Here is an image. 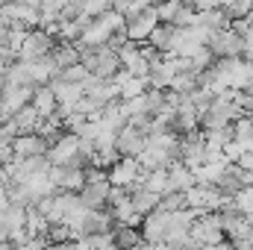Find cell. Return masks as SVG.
I'll return each instance as SVG.
<instances>
[{"label":"cell","mask_w":253,"mask_h":250,"mask_svg":"<svg viewBox=\"0 0 253 250\" xmlns=\"http://www.w3.org/2000/svg\"><path fill=\"white\" fill-rule=\"evenodd\" d=\"M124 27H126V18L121 15V12L109 9L106 15L94 18V21L83 30V36H80V42H77V44H83V47H103V44H109V42H112V36L124 33Z\"/></svg>","instance_id":"cell-1"},{"label":"cell","mask_w":253,"mask_h":250,"mask_svg":"<svg viewBox=\"0 0 253 250\" xmlns=\"http://www.w3.org/2000/svg\"><path fill=\"white\" fill-rule=\"evenodd\" d=\"M80 50H83V65H85L88 74H94V77L115 80L118 71L124 68V65H121V56H118V50L109 47V44H103V47H83V44H80Z\"/></svg>","instance_id":"cell-2"},{"label":"cell","mask_w":253,"mask_h":250,"mask_svg":"<svg viewBox=\"0 0 253 250\" xmlns=\"http://www.w3.org/2000/svg\"><path fill=\"white\" fill-rule=\"evenodd\" d=\"M47 159H50V165H56V168H88L91 162L83 156V141H80V135H74V132H65L62 138L47 150Z\"/></svg>","instance_id":"cell-3"},{"label":"cell","mask_w":253,"mask_h":250,"mask_svg":"<svg viewBox=\"0 0 253 250\" xmlns=\"http://www.w3.org/2000/svg\"><path fill=\"white\" fill-rule=\"evenodd\" d=\"M224 224H221V215L218 212H206V215H197L194 227H191V239L200 245V248H215V245H224Z\"/></svg>","instance_id":"cell-4"},{"label":"cell","mask_w":253,"mask_h":250,"mask_svg":"<svg viewBox=\"0 0 253 250\" xmlns=\"http://www.w3.org/2000/svg\"><path fill=\"white\" fill-rule=\"evenodd\" d=\"M56 44H59V42H53V36H50L47 30L36 27V30L27 33V39H24V44H21V50H18V59H24V62L44 59V56H50V53L56 50Z\"/></svg>","instance_id":"cell-5"},{"label":"cell","mask_w":253,"mask_h":250,"mask_svg":"<svg viewBox=\"0 0 253 250\" xmlns=\"http://www.w3.org/2000/svg\"><path fill=\"white\" fill-rule=\"evenodd\" d=\"M230 197H224L221 191L215 186H191L186 191V206H189L191 212H197V215H206V212H218L224 203H227Z\"/></svg>","instance_id":"cell-6"},{"label":"cell","mask_w":253,"mask_h":250,"mask_svg":"<svg viewBox=\"0 0 253 250\" xmlns=\"http://www.w3.org/2000/svg\"><path fill=\"white\" fill-rule=\"evenodd\" d=\"M159 24H162V21H159V12H156V6H150V9H144V12L126 18L124 36L129 42H135V44H144V42H150V36H153V30H156Z\"/></svg>","instance_id":"cell-7"},{"label":"cell","mask_w":253,"mask_h":250,"mask_svg":"<svg viewBox=\"0 0 253 250\" xmlns=\"http://www.w3.org/2000/svg\"><path fill=\"white\" fill-rule=\"evenodd\" d=\"M177 159L183 165H189L191 171H197L209 159V147H206V138H203L200 129L189 132V135H180V153H177Z\"/></svg>","instance_id":"cell-8"},{"label":"cell","mask_w":253,"mask_h":250,"mask_svg":"<svg viewBox=\"0 0 253 250\" xmlns=\"http://www.w3.org/2000/svg\"><path fill=\"white\" fill-rule=\"evenodd\" d=\"M112 230H115L112 212H106V209H88L85 218H83V224H80L77 233H74V242L91 239V236H103V233H112Z\"/></svg>","instance_id":"cell-9"},{"label":"cell","mask_w":253,"mask_h":250,"mask_svg":"<svg viewBox=\"0 0 253 250\" xmlns=\"http://www.w3.org/2000/svg\"><path fill=\"white\" fill-rule=\"evenodd\" d=\"M168 236H171V212L156 209V212L144 215V221H141V239L144 242H150V245H168Z\"/></svg>","instance_id":"cell-10"},{"label":"cell","mask_w":253,"mask_h":250,"mask_svg":"<svg viewBox=\"0 0 253 250\" xmlns=\"http://www.w3.org/2000/svg\"><path fill=\"white\" fill-rule=\"evenodd\" d=\"M83 91H85V97H91L100 106L118 103V97H121V85L115 80H103V77H94V74H88V80L83 83Z\"/></svg>","instance_id":"cell-11"},{"label":"cell","mask_w":253,"mask_h":250,"mask_svg":"<svg viewBox=\"0 0 253 250\" xmlns=\"http://www.w3.org/2000/svg\"><path fill=\"white\" fill-rule=\"evenodd\" d=\"M212 53L218 59H242L245 53V39L233 30H221V33H212V42H209Z\"/></svg>","instance_id":"cell-12"},{"label":"cell","mask_w":253,"mask_h":250,"mask_svg":"<svg viewBox=\"0 0 253 250\" xmlns=\"http://www.w3.org/2000/svg\"><path fill=\"white\" fill-rule=\"evenodd\" d=\"M141 165H138V159L135 156H121L118 159V165L115 168H109V183L118 188H132L141 183Z\"/></svg>","instance_id":"cell-13"},{"label":"cell","mask_w":253,"mask_h":250,"mask_svg":"<svg viewBox=\"0 0 253 250\" xmlns=\"http://www.w3.org/2000/svg\"><path fill=\"white\" fill-rule=\"evenodd\" d=\"M33 85H6L0 91V112H6L9 118H15L24 106L33 103Z\"/></svg>","instance_id":"cell-14"},{"label":"cell","mask_w":253,"mask_h":250,"mask_svg":"<svg viewBox=\"0 0 253 250\" xmlns=\"http://www.w3.org/2000/svg\"><path fill=\"white\" fill-rule=\"evenodd\" d=\"M50 144L39 135V132H21L15 141H12V153L15 159H36V156H47Z\"/></svg>","instance_id":"cell-15"},{"label":"cell","mask_w":253,"mask_h":250,"mask_svg":"<svg viewBox=\"0 0 253 250\" xmlns=\"http://www.w3.org/2000/svg\"><path fill=\"white\" fill-rule=\"evenodd\" d=\"M115 147L121 156H138L144 147H147V132L138 129L135 124H126L124 129H118V138H115Z\"/></svg>","instance_id":"cell-16"},{"label":"cell","mask_w":253,"mask_h":250,"mask_svg":"<svg viewBox=\"0 0 253 250\" xmlns=\"http://www.w3.org/2000/svg\"><path fill=\"white\" fill-rule=\"evenodd\" d=\"M50 180L56 191H71V194H80L85 188V168H50Z\"/></svg>","instance_id":"cell-17"},{"label":"cell","mask_w":253,"mask_h":250,"mask_svg":"<svg viewBox=\"0 0 253 250\" xmlns=\"http://www.w3.org/2000/svg\"><path fill=\"white\" fill-rule=\"evenodd\" d=\"M109 191H112V183H85V188L80 191V203L85 209H106L109 206Z\"/></svg>","instance_id":"cell-18"},{"label":"cell","mask_w":253,"mask_h":250,"mask_svg":"<svg viewBox=\"0 0 253 250\" xmlns=\"http://www.w3.org/2000/svg\"><path fill=\"white\" fill-rule=\"evenodd\" d=\"M33 106H36V112H39L44 121L53 118V115L59 112V97H56L53 85H36V91H33Z\"/></svg>","instance_id":"cell-19"},{"label":"cell","mask_w":253,"mask_h":250,"mask_svg":"<svg viewBox=\"0 0 253 250\" xmlns=\"http://www.w3.org/2000/svg\"><path fill=\"white\" fill-rule=\"evenodd\" d=\"M191 186H197V180H194V171H191L189 165H183L180 159H174L171 165H168V191H189Z\"/></svg>","instance_id":"cell-20"},{"label":"cell","mask_w":253,"mask_h":250,"mask_svg":"<svg viewBox=\"0 0 253 250\" xmlns=\"http://www.w3.org/2000/svg\"><path fill=\"white\" fill-rule=\"evenodd\" d=\"M129 191H132V206L138 209V215H141V218H144V215H150V212H156V209L162 206V194H159V191H150L144 183L132 186Z\"/></svg>","instance_id":"cell-21"},{"label":"cell","mask_w":253,"mask_h":250,"mask_svg":"<svg viewBox=\"0 0 253 250\" xmlns=\"http://www.w3.org/2000/svg\"><path fill=\"white\" fill-rule=\"evenodd\" d=\"M50 85H53V91H56V97H59V106H68V109L77 106V103L85 97L83 85H77V83H65V80H59V77H56Z\"/></svg>","instance_id":"cell-22"},{"label":"cell","mask_w":253,"mask_h":250,"mask_svg":"<svg viewBox=\"0 0 253 250\" xmlns=\"http://www.w3.org/2000/svg\"><path fill=\"white\" fill-rule=\"evenodd\" d=\"M115 83L121 85V97H124V100H132V97H141V94L147 91V80H144V77H129V74H126L124 68L118 71Z\"/></svg>","instance_id":"cell-23"},{"label":"cell","mask_w":253,"mask_h":250,"mask_svg":"<svg viewBox=\"0 0 253 250\" xmlns=\"http://www.w3.org/2000/svg\"><path fill=\"white\" fill-rule=\"evenodd\" d=\"M50 56H53V62H56V68H59V74H62L65 68H71V65L83 62V50H80V44H65V42L56 44V50H53Z\"/></svg>","instance_id":"cell-24"},{"label":"cell","mask_w":253,"mask_h":250,"mask_svg":"<svg viewBox=\"0 0 253 250\" xmlns=\"http://www.w3.org/2000/svg\"><path fill=\"white\" fill-rule=\"evenodd\" d=\"M50 227H53V224H50V221L36 209V206H30V209H27V236H30V239H44V242H47Z\"/></svg>","instance_id":"cell-25"},{"label":"cell","mask_w":253,"mask_h":250,"mask_svg":"<svg viewBox=\"0 0 253 250\" xmlns=\"http://www.w3.org/2000/svg\"><path fill=\"white\" fill-rule=\"evenodd\" d=\"M112 242L118 250H132L135 245H141V230H132V227H124V224H115L112 230Z\"/></svg>","instance_id":"cell-26"},{"label":"cell","mask_w":253,"mask_h":250,"mask_svg":"<svg viewBox=\"0 0 253 250\" xmlns=\"http://www.w3.org/2000/svg\"><path fill=\"white\" fill-rule=\"evenodd\" d=\"M230 15L224 12V6L221 9H209V12H200V24L209 30V33H221V30H230Z\"/></svg>","instance_id":"cell-27"},{"label":"cell","mask_w":253,"mask_h":250,"mask_svg":"<svg viewBox=\"0 0 253 250\" xmlns=\"http://www.w3.org/2000/svg\"><path fill=\"white\" fill-rule=\"evenodd\" d=\"M12 121L18 124V129H21V132H39V126L44 124V118L36 112V106H33V103H30V106H24V109H21Z\"/></svg>","instance_id":"cell-28"},{"label":"cell","mask_w":253,"mask_h":250,"mask_svg":"<svg viewBox=\"0 0 253 250\" xmlns=\"http://www.w3.org/2000/svg\"><path fill=\"white\" fill-rule=\"evenodd\" d=\"M112 212V218H115V224H124V227H135V224H141L144 218L138 215V209L132 206V197L121 203V206H115V209H109Z\"/></svg>","instance_id":"cell-29"},{"label":"cell","mask_w":253,"mask_h":250,"mask_svg":"<svg viewBox=\"0 0 253 250\" xmlns=\"http://www.w3.org/2000/svg\"><path fill=\"white\" fill-rule=\"evenodd\" d=\"M183 6H186V0H162V3L156 6L159 21H162V24H177V15L183 12Z\"/></svg>","instance_id":"cell-30"},{"label":"cell","mask_w":253,"mask_h":250,"mask_svg":"<svg viewBox=\"0 0 253 250\" xmlns=\"http://www.w3.org/2000/svg\"><path fill=\"white\" fill-rule=\"evenodd\" d=\"M253 9V0H224V12L236 21V18H248Z\"/></svg>","instance_id":"cell-31"},{"label":"cell","mask_w":253,"mask_h":250,"mask_svg":"<svg viewBox=\"0 0 253 250\" xmlns=\"http://www.w3.org/2000/svg\"><path fill=\"white\" fill-rule=\"evenodd\" d=\"M59 80L65 83H77V85H83L85 80H88V68L80 62V65H71V68H65L62 74H59Z\"/></svg>","instance_id":"cell-32"},{"label":"cell","mask_w":253,"mask_h":250,"mask_svg":"<svg viewBox=\"0 0 253 250\" xmlns=\"http://www.w3.org/2000/svg\"><path fill=\"white\" fill-rule=\"evenodd\" d=\"M189 3L197 12H209V9H221L224 6V0H189Z\"/></svg>","instance_id":"cell-33"},{"label":"cell","mask_w":253,"mask_h":250,"mask_svg":"<svg viewBox=\"0 0 253 250\" xmlns=\"http://www.w3.org/2000/svg\"><path fill=\"white\" fill-rule=\"evenodd\" d=\"M15 162V153H12V144H0V168L12 165Z\"/></svg>","instance_id":"cell-34"},{"label":"cell","mask_w":253,"mask_h":250,"mask_svg":"<svg viewBox=\"0 0 253 250\" xmlns=\"http://www.w3.org/2000/svg\"><path fill=\"white\" fill-rule=\"evenodd\" d=\"M236 165H239L242 171H251V174H253V150H245V153L236 159Z\"/></svg>","instance_id":"cell-35"},{"label":"cell","mask_w":253,"mask_h":250,"mask_svg":"<svg viewBox=\"0 0 253 250\" xmlns=\"http://www.w3.org/2000/svg\"><path fill=\"white\" fill-rule=\"evenodd\" d=\"M9 206H12V191L6 183H0V212H6Z\"/></svg>","instance_id":"cell-36"},{"label":"cell","mask_w":253,"mask_h":250,"mask_svg":"<svg viewBox=\"0 0 253 250\" xmlns=\"http://www.w3.org/2000/svg\"><path fill=\"white\" fill-rule=\"evenodd\" d=\"M242 59L253 65V30L245 36V53H242Z\"/></svg>","instance_id":"cell-37"},{"label":"cell","mask_w":253,"mask_h":250,"mask_svg":"<svg viewBox=\"0 0 253 250\" xmlns=\"http://www.w3.org/2000/svg\"><path fill=\"white\" fill-rule=\"evenodd\" d=\"M44 250H80L77 242H59V245H47Z\"/></svg>","instance_id":"cell-38"},{"label":"cell","mask_w":253,"mask_h":250,"mask_svg":"<svg viewBox=\"0 0 253 250\" xmlns=\"http://www.w3.org/2000/svg\"><path fill=\"white\" fill-rule=\"evenodd\" d=\"M132 250H156V245H150V242H141V245H135Z\"/></svg>","instance_id":"cell-39"},{"label":"cell","mask_w":253,"mask_h":250,"mask_svg":"<svg viewBox=\"0 0 253 250\" xmlns=\"http://www.w3.org/2000/svg\"><path fill=\"white\" fill-rule=\"evenodd\" d=\"M245 242H248V248L253 250V227H251V233H248V239H245Z\"/></svg>","instance_id":"cell-40"},{"label":"cell","mask_w":253,"mask_h":250,"mask_svg":"<svg viewBox=\"0 0 253 250\" xmlns=\"http://www.w3.org/2000/svg\"><path fill=\"white\" fill-rule=\"evenodd\" d=\"M100 250H118V248H115V245H109V248H100Z\"/></svg>","instance_id":"cell-41"},{"label":"cell","mask_w":253,"mask_h":250,"mask_svg":"<svg viewBox=\"0 0 253 250\" xmlns=\"http://www.w3.org/2000/svg\"><path fill=\"white\" fill-rule=\"evenodd\" d=\"M0 50H3V47H0Z\"/></svg>","instance_id":"cell-42"}]
</instances>
